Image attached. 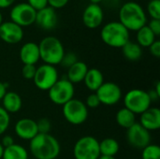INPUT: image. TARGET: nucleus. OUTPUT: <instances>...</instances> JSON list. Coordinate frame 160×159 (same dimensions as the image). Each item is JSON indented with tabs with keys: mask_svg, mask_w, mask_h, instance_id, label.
I'll return each instance as SVG.
<instances>
[{
	"mask_svg": "<svg viewBox=\"0 0 160 159\" xmlns=\"http://www.w3.org/2000/svg\"><path fill=\"white\" fill-rule=\"evenodd\" d=\"M29 152L35 159H56L61 153L58 140L52 134H38L29 142Z\"/></svg>",
	"mask_w": 160,
	"mask_h": 159,
	"instance_id": "f257e3e1",
	"label": "nucleus"
},
{
	"mask_svg": "<svg viewBox=\"0 0 160 159\" xmlns=\"http://www.w3.org/2000/svg\"><path fill=\"white\" fill-rule=\"evenodd\" d=\"M118 18L119 22L129 32H137L147 24V14L143 7L135 1H128L121 5Z\"/></svg>",
	"mask_w": 160,
	"mask_h": 159,
	"instance_id": "f03ea898",
	"label": "nucleus"
},
{
	"mask_svg": "<svg viewBox=\"0 0 160 159\" xmlns=\"http://www.w3.org/2000/svg\"><path fill=\"white\" fill-rule=\"evenodd\" d=\"M100 38L107 46L121 49L130 40V32L119 21H112L102 26Z\"/></svg>",
	"mask_w": 160,
	"mask_h": 159,
	"instance_id": "7ed1b4c3",
	"label": "nucleus"
},
{
	"mask_svg": "<svg viewBox=\"0 0 160 159\" xmlns=\"http://www.w3.org/2000/svg\"><path fill=\"white\" fill-rule=\"evenodd\" d=\"M40 60L43 64L56 67L60 65L65 54V48L59 38L53 36L43 37L38 43Z\"/></svg>",
	"mask_w": 160,
	"mask_h": 159,
	"instance_id": "20e7f679",
	"label": "nucleus"
},
{
	"mask_svg": "<svg viewBox=\"0 0 160 159\" xmlns=\"http://www.w3.org/2000/svg\"><path fill=\"white\" fill-rule=\"evenodd\" d=\"M124 107L132 112L135 115H140L152 107V101L148 92L142 89H131L128 91L124 97Z\"/></svg>",
	"mask_w": 160,
	"mask_h": 159,
	"instance_id": "39448f33",
	"label": "nucleus"
},
{
	"mask_svg": "<svg viewBox=\"0 0 160 159\" xmlns=\"http://www.w3.org/2000/svg\"><path fill=\"white\" fill-rule=\"evenodd\" d=\"M65 120L72 126H81L87 121L89 111L84 102L78 98H72L62 106Z\"/></svg>",
	"mask_w": 160,
	"mask_h": 159,
	"instance_id": "423d86ee",
	"label": "nucleus"
},
{
	"mask_svg": "<svg viewBox=\"0 0 160 159\" xmlns=\"http://www.w3.org/2000/svg\"><path fill=\"white\" fill-rule=\"evenodd\" d=\"M99 157V142L93 136L81 137L73 146L74 159H98Z\"/></svg>",
	"mask_w": 160,
	"mask_h": 159,
	"instance_id": "0eeeda50",
	"label": "nucleus"
},
{
	"mask_svg": "<svg viewBox=\"0 0 160 159\" xmlns=\"http://www.w3.org/2000/svg\"><path fill=\"white\" fill-rule=\"evenodd\" d=\"M75 96V86L67 78L59 79L49 90L48 97L50 100L58 106H63Z\"/></svg>",
	"mask_w": 160,
	"mask_h": 159,
	"instance_id": "6e6552de",
	"label": "nucleus"
},
{
	"mask_svg": "<svg viewBox=\"0 0 160 159\" xmlns=\"http://www.w3.org/2000/svg\"><path fill=\"white\" fill-rule=\"evenodd\" d=\"M59 80V72L54 66L41 64L37 67L33 79L36 87L41 91H48Z\"/></svg>",
	"mask_w": 160,
	"mask_h": 159,
	"instance_id": "1a4fd4ad",
	"label": "nucleus"
},
{
	"mask_svg": "<svg viewBox=\"0 0 160 159\" xmlns=\"http://www.w3.org/2000/svg\"><path fill=\"white\" fill-rule=\"evenodd\" d=\"M37 10L34 9L26 2H20L14 4L9 11V18L11 22L20 25L21 27H27L35 23Z\"/></svg>",
	"mask_w": 160,
	"mask_h": 159,
	"instance_id": "9d476101",
	"label": "nucleus"
},
{
	"mask_svg": "<svg viewBox=\"0 0 160 159\" xmlns=\"http://www.w3.org/2000/svg\"><path fill=\"white\" fill-rule=\"evenodd\" d=\"M100 104L105 106H114L123 98L121 87L113 82H104L103 84L96 91Z\"/></svg>",
	"mask_w": 160,
	"mask_h": 159,
	"instance_id": "9b49d317",
	"label": "nucleus"
},
{
	"mask_svg": "<svg viewBox=\"0 0 160 159\" xmlns=\"http://www.w3.org/2000/svg\"><path fill=\"white\" fill-rule=\"evenodd\" d=\"M127 142L128 143L135 148L142 150L144 147L149 145L152 141L151 132L142 127L139 123L134 124L128 129H127Z\"/></svg>",
	"mask_w": 160,
	"mask_h": 159,
	"instance_id": "f8f14e48",
	"label": "nucleus"
},
{
	"mask_svg": "<svg viewBox=\"0 0 160 159\" xmlns=\"http://www.w3.org/2000/svg\"><path fill=\"white\" fill-rule=\"evenodd\" d=\"M23 37V28L11 21H4L0 25V40L7 44H18L22 40Z\"/></svg>",
	"mask_w": 160,
	"mask_h": 159,
	"instance_id": "ddd939ff",
	"label": "nucleus"
},
{
	"mask_svg": "<svg viewBox=\"0 0 160 159\" xmlns=\"http://www.w3.org/2000/svg\"><path fill=\"white\" fill-rule=\"evenodd\" d=\"M104 20V11L100 5L90 3L82 11V21L88 29L98 28Z\"/></svg>",
	"mask_w": 160,
	"mask_h": 159,
	"instance_id": "4468645a",
	"label": "nucleus"
},
{
	"mask_svg": "<svg viewBox=\"0 0 160 159\" xmlns=\"http://www.w3.org/2000/svg\"><path fill=\"white\" fill-rule=\"evenodd\" d=\"M13 129L15 135L22 141L30 142L38 134L37 121L27 117L19 119L15 123Z\"/></svg>",
	"mask_w": 160,
	"mask_h": 159,
	"instance_id": "2eb2a0df",
	"label": "nucleus"
},
{
	"mask_svg": "<svg viewBox=\"0 0 160 159\" xmlns=\"http://www.w3.org/2000/svg\"><path fill=\"white\" fill-rule=\"evenodd\" d=\"M58 17L56 10L47 6L46 7L38 10L36 14L35 23L43 30H52L57 25Z\"/></svg>",
	"mask_w": 160,
	"mask_h": 159,
	"instance_id": "dca6fc26",
	"label": "nucleus"
},
{
	"mask_svg": "<svg viewBox=\"0 0 160 159\" xmlns=\"http://www.w3.org/2000/svg\"><path fill=\"white\" fill-rule=\"evenodd\" d=\"M139 124L149 132L158 131L160 128V110L158 107H150L140 114Z\"/></svg>",
	"mask_w": 160,
	"mask_h": 159,
	"instance_id": "f3484780",
	"label": "nucleus"
},
{
	"mask_svg": "<svg viewBox=\"0 0 160 159\" xmlns=\"http://www.w3.org/2000/svg\"><path fill=\"white\" fill-rule=\"evenodd\" d=\"M19 56L23 65L36 66L40 60L38 44L33 41L25 42L20 49Z\"/></svg>",
	"mask_w": 160,
	"mask_h": 159,
	"instance_id": "a211bd4d",
	"label": "nucleus"
},
{
	"mask_svg": "<svg viewBox=\"0 0 160 159\" xmlns=\"http://www.w3.org/2000/svg\"><path fill=\"white\" fill-rule=\"evenodd\" d=\"M1 103H2L1 107L8 114H13V113L19 112L22 107V97L14 91L8 90V92L3 97Z\"/></svg>",
	"mask_w": 160,
	"mask_h": 159,
	"instance_id": "6ab92c4d",
	"label": "nucleus"
},
{
	"mask_svg": "<svg viewBox=\"0 0 160 159\" xmlns=\"http://www.w3.org/2000/svg\"><path fill=\"white\" fill-rule=\"evenodd\" d=\"M85 87L92 93H96V91L103 84L104 76L103 73L97 67L88 68L87 73L82 82Z\"/></svg>",
	"mask_w": 160,
	"mask_h": 159,
	"instance_id": "aec40b11",
	"label": "nucleus"
},
{
	"mask_svg": "<svg viewBox=\"0 0 160 159\" xmlns=\"http://www.w3.org/2000/svg\"><path fill=\"white\" fill-rule=\"evenodd\" d=\"M88 68H89L88 66L84 62L78 61L73 66H71L69 68H68L66 78L68 81H69L74 85L77 83H81L83 82V79L87 73Z\"/></svg>",
	"mask_w": 160,
	"mask_h": 159,
	"instance_id": "412c9836",
	"label": "nucleus"
},
{
	"mask_svg": "<svg viewBox=\"0 0 160 159\" xmlns=\"http://www.w3.org/2000/svg\"><path fill=\"white\" fill-rule=\"evenodd\" d=\"M121 49L124 57L130 62H136L142 56V48L136 41L129 40Z\"/></svg>",
	"mask_w": 160,
	"mask_h": 159,
	"instance_id": "4be33fe9",
	"label": "nucleus"
},
{
	"mask_svg": "<svg viewBox=\"0 0 160 159\" xmlns=\"http://www.w3.org/2000/svg\"><path fill=\"white\" fill-rule=\"evenodd\" d=\"M136 116L132 112L128 110L127 108L123 107L116 112L115 115V121L117 125L125 129H128L130 127H132L134 124H136Z\"/></svg>",
	"mask_w": 160,
	"mask_h": 159,
	"instance_id": "5701e85b",
	"label": "nucleus"
},
{
	"mask_svg": "<svg viewBox=\"0 0 160 159\" xmlns=\"http://www.w3.org/2000/svg\"><path fill=\"white\" fill-rule=\"evenodd\" d=\"M2 159H29V152L22 145L14 143L4 148Z\"/></svg>",
	"mask_w": 160,
	"mask_h": 159,
	"instance_id": "b1692460",
	"label": "nucleus"
},
{
	"mask_svg": "<svg viewBox=\"0 0 160 159\" xmlns=\"http://www.w3.org/2000/svg\"><path fill=\"white\" fill-rule=\"evenodd\" d=\"M99 151L100 156L115 157L120 151V144L113 138H105L99 142Z\"/></svg>",
	"mask_w": 160,
	"mask_h": 159,
	"instance_id": "393cba45",
	"label": "nucleus"
},
{
	"mask_svg": "<svg viewBox=\"0 0 160 159\" xmlns=\"http://www.w3.org/2000/svg\"><path fill=\"white\" fill-rule=\"evenodd\" d=\"M156 40H157V37L147 25H144L143 27H142L137 31L136 42L142 48H149Z\"/></svg>",
	"mask_w": 160,
	"mask_h": 159,
	"instance_id": "a878e982",
	"label": "nucleus"
},
{
	"mask_svg": "<svg viewBox=\"0 0 160 159\" xmlns=\"http://www.w3.org/2000/svg\"><path fill=\"white\" fill-rule=\"evenodd\" d=\"M142 159H160V147L158 144L150 143L142 150Z\"/></svg>",
	"mask_w": 160,
	"mask_h": 159,
	"instance_id": "bb28decb",
	"label": "nucleus"
},
{
	"mask_svg": "<svg viewBox=\"0 0 160 159\" xmlns=\"http://www.w3.org/2000/svg\"><path fill=\"white\" fill-rule=\"evenodd\" d=\"M146 10L151 19L160 20V0H150L147 4Z\"/></svg>",
	"mask_w": 160,
	"mask_h": 159,
	"instance_id": "cd10ccee",
	"label": "nucleus"
},
{
	"mask_svg": "<svg viewBox=\"0 0 160 159\" xmlns=\"http://www.w3.org/2000/svg\"><path fill=\"white\" fill-rule=\"evenodd\" d=\"M10 126V114L0 106V137L3 136Z\"/></svg>",
	"mask_w": 160,
	"mask_h": 159,
	"instance_id": "c85d7f7f",
	"label": "nucleus"
},
{
	"mask_svg": "<svg viewBox=\"0 0 160 159\" xmlns=\"http://www.w3.org/2000/svg\"><path fill=\"white\" fill-rule=\"evenodd\" d=\"M78 61H79V59H78V56L75 52H65V54L62 58V61L60 63V66H62L63 67L68 69Z\"/></svg>",
	"mask_w": 160,
	"mask_h": 159,
	"instance_id": "c756f323",
	"label": "nucleus"
},
{
	"mask_svg": "<svg viewBox=\"0 0 160 159\" xmlns=\"http://www.w3.org/2000/svg\"><path fill=\"white\" fill-rule=\"evenodd\" d=\"M37 127L39 134H49L52 129V123L48 118H40L37 121Z\"/></svg>",
	"mask_w": 160,
	"mask_h": 159,
	"instance_id": "7c9ffc66",
	"label": "nucleus"
},
{
	"mask_svg": "<svg viewBox=\"0 0 160 159\" xmlns=\"http://www.w3.org/2000/svg\"><path fill=\"white\" fill-rule=\"evenodd\" d=\"M36 70H37V67L34 65H23L22 68V76L25 80L33 81L36 74Z\"/></svg>",
	"mask_w": 160,
	"mask_h": 159,
	"instance_id": "2f4dec72",
	"label": "nucleus"
},
{
	"mask_svg": "<svg viewBox=\"0 0 160 159\" xmlns=\"http://www.w3.org/2000/svg\"><path fill=\"white\" fill-rule=\"evenodd\" d=\"M84 104L86 105V107L88 109H97L101 105L98 96L96 95V93H91L86 97V99L84 101Z\"/></svg>",
	"mask_w": 160,
	"mask_h": 159,
	"instance_id": "473e14b6",
	"label": "nucleus"
},
{
	"mask_svg": "<svg viewBox=\"0 0 160 159\" xmlns=\"http://www.w3.org/2000/svg\"><path fill=\"white\" fill-rule=\"evenodd\" d=\"M26 3L28 5H30L37 11L40 10L48 6V0H27Z\"/></svg>",
	"mask_w": 160,
	"mask_h": 159,
	"instance_id": "72a5a7b5",
	"label": "nucleus"
},
{
	"mask_svg": "<svg viewBox=\"0 0 160 159\" xmlns=\"http://www.w3.org/2000/svg\"><path fill=\"white\" fill-rule=\"evenodd\" d=\"M151 31L155 34L156 37H158L160 35V20H157V19H151L148 23L146 24Z\"/></svg>",
	"mask_w": 160,
	"mask_h": 159,
	"instance_id": "f704fd0d",
	"label": "nucleus"
},
{
	"mask_svg": "<svg viewBox=\"0 0 160 159\" xmlns=\"http://www.w3.org/2000/svg\"><path fill=\"white\" fill-rule=\"evenodd\" d=\"M69 0H48V6L53 9H59L68 5Z\"/></svg>",
	"mask_w": 160,
	"mask_h": 159,
	"instance_id": "c9c22d12",
	"label": "nucleus"
},
{
	"mask_svg": "<svg viewBox=\"0 0 160 159\" xmlns=\"http://www.w3.org/2000/svg\"><path fill=\"white\" fill-rule=\"evenodd\" d=\"M149 52L150 53L156 57V58H159L160 57V41L158 39H157L149 48Z\"/></svg>",
	"mask_w": 160,
	"mask_h": 159,
	"instance_id": "e433bc0d",
	"label": "nucleus"
},
{
	"mask_svg": "<svg viewBox=\"0 0 160 159\" xmlns=\"http://www.w3.org/2000/svg\"><path fill=\"white\" fill-rule=\"evenodd\" d=\"M0 143L2 144V146L4 148H7V147H9L10 145L14 144L15 142H14V138L11 136V135H3L2 139H1V142Z\"/></svg>",
	"mask_w": 160,
	"mask_h": 159,
	"instance_id": "4c0bfd02",
	"label": "nucleus"
},
{
	"mask_svg": "<svg viewBox=\"0 0 160 159\" xmlns=\"http://www.w3.org/2000/svg\"><path fill=\"white\" fill-rule=\"evenodd\" d=\"M16 0H0V8H8L15 4Z\"/></svg>",
	"mask_w": 160,
	"mask_h": 159,
	"instance_id": "58836bf2",
	"label": "nucleus"
},
{
	"mask_svg": "<svg viewBox=\"0 0 160 159\" xmlns=\"http://www.w3.org/2000/svg\"><path fill=\"white\" fill-rule=\"evenodd\" d=\"M148 95H149V97H150V99H151V101H152V103L153 102H156V101H158V99L160 98V96L154 90V88L153 89H151L149 92H148Z\"/></svg>",
	"mask_w": 160,
	"mask_h": 159,
	"instance_id": "ea45409f",
	"label": "nucleus"
},
{
	"mask_svg": "<svg viewBox=\"0 0 160 159\" xmlns=\"http://www.w3.org/2000/svg\"><path fill=\"white\" fill-rule=\"evenodd\" d=\"M8 85L6 82H3L0 81V101L2 100L5 94L8 92Z\"/></svg>",
	"mask_w": 160,
	"mask_h": 159,
	"instance_id": "a19ab883",
	"label": "nucleus"
},
{
	"mask_svg": "<svg viewBox=\"0 0 160 159\" xmlns=\"http://www.w3.org/2000/svg\"><path fill=\"white\" fill-rule=\"evenodd\" d=\"M119 1L120 0H103V2H107L109 6H112V7L117 6L119 4Z\"/></svg>",
	"mask_w": 160,
	"mask_h": 159,
	"instance_id": "79ce46f5",
	"label": "nucleus"
},
{
	"mask_svg": "<svg viewBox=\"0 0 160 159\" xmlns=\"http://www.w3.org/2000/svg\"><path fill=\"white\" fill-rule=\"evenodd\" d=\"M98 159H116L115 157H107V156H100Z\"/></svg>",
	"mask_w": 160,
	"mask_h": 159,
	"instance_id": "37998d69",
	"label": "nucleus"
},
{
	"mask_svg": "<svg viewBox=\"0 0 160 159\" xmlns=\"http://www.w3.org/2000/svg\"><path fill=\"white\" fill-rule=\"evenodd\" d=\"M89 1L92 4H98V5H100V3L103 2V0H89Z\"/></svg>",
	"mask_w": 160,
	"mask_h": 159,
	"instance_id": "c03bdc74",
	"label": "nucleus"
},
{
	"mask_svg": "<svg viewBox=\"0 0 160 159\" xmlns=\"http://www.w3.org/2000/svg\"><path fill=\"white\" fill-rule=\"evenodd\" d=\"M3 153H4V147H3V146H2V144L0 143V159H2Z\"/></svg>",
	"mask_w": 160,
	"mask_h": 159,
	"instance_id": "a18cd8bd",
	"label": "nucleus"
},
{
	"mask_svg": "<svg viewBox=\"0 0 160 159\" xmlns=\"http://www.w3.org/2000/svg\"><path fill=\"white\" fill-rule=\"evenodd\" d=\"M3 22H4V17H3V14H2V12L0 11V25L3 23Z\"/></svg>",
	"mask_w": 160,
	"mask_h": 159,
	"instance_id": "49530a36",
	"label": "nucleus"
},
{
	"mask_svg": "<svg viewBox=\"0 0 160 159\" xmlns=\"http://www.w3.org/2000/svg\"><path fill=\"white\" fill-rule=\"evenodd\" d=\"M130 159H137V158H130Z\"/></svg>",
	"mask_w": 160,
	"mask_h": 159,
	"instance_id": "de8ad7c7",
	"label": "nucleus"
}]
</instances>
